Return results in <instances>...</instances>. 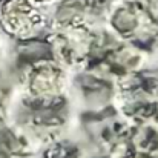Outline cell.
Returning a JSON list of instances; mask_svg holds the SVG:
<instances>
[{
	"label": "cell",
	"instance_id": "1",
	"mask_svg": "<svg viewBox=\"0 0 158 158\" xmlns=\"http://www.w3.org/2000/svg\"><path fill=\"white\" fill-rule=\"evenodd\" d=\"M0 20L3 29L20 40L34 39L45 25L34 0H3Z\"/></svg>",
	"mask_w": 158,
	"mask_h": 158
},
{
	"label": "cell",
	"instance_id": "3",
	"mask_svg": "<svg viewBox=\"0 0 158 158\" xmlns=\"http://www.w3.org/2000/svg\"><path fill=\"white\" fill-rule=\"evenodd\" d=\"M45 158H77V151L74 146L69 144H55L46 154Z\"/></svg>",
	"mask_w": 158,
	"mask_h": 158
},
{
	"label": "cell",
	"instance_id": "4",
	"mask_svg": "<svg viewBox=\"0 0 158 158\" xmlns=\"http://www.w3.org/2000/svg\"><path fill=\"white\" fill-rule=\"evenodd\" d=\"M0 2H2V0H0Z\"/></svg>",
	"mask_w": 158,
	"mask_h": 158
},
{
	"label": "cell",
	"instance_id": "2",
	"mask_svg": "<svg viewBox=\"0 0 158 158\" xmlns=\"http://www.w3.org/2000/svg\"><path fill=\"white\" fill-rule=\"evenodd\" d=\"M61 81L63 77L60 69L51 64H42L37 66L31 75V91L39 97L51 98L58 94L61 88Z\"/></svg>",
	"mask_w": 158,
	"mask_h": 158
}]
</instances>
